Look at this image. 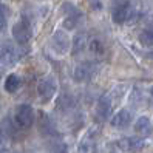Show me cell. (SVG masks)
Instances as JSON below:
<instances>
[{
	"label": "cell",
	"instance_id": "9c48e42d",
	"mask_svg": "<svg viewBox=\"0 0 153 153\" xmlns=\"http://www.w3.org/2000/svg\"><path fill=\"white\" fill-rule=\"evenodd\" d=\"M110 124H111V127L119 128V130L127 128L128 125L131 124V113H130L127 108H122V110H119V111L111 118Z\"/></svg>",
	"mask_w": 153,
	"mask_h": 153
},
{
	"label": "cell",
	"instance_id": "ba28073f",
	"mask_svg": "<svg viewBox=\"0 0 153 153\" xmlns=\"http://www.w3.org/2000/svg\"><path fill=\"white\" fill-rule=\"evenodd\" d=\"M94 74V65L91 62H84L74 68L73 71V79L76 82H84V80H88Z\"/></svg>",
	"mask_w": 153,
	"mask_h": 153
},
{
	"label": "cell",
	"instance_id": "d6986e66",
	"mask_svg": "<svg viewBox=\"0 0 153 153\" xmlns=\"http://www.w3.org/2000/svg\"><path fill=\"white\" fill-rule=\"evenodd\" d=\"M130 101H131V104H134V105H139V104L142 102V94H141V90H139V88H134V90H133Z\"/></svg>",
	"mask_w": 153,
	"mask_h": 153
},
{
	"label": "cell",
	"instance_id": "30bf717a",
	"mask_svg": "<svg viewBox=\"0 0 153 153\" xmlns=\"http://www.w3.org/2000/svg\"><path fill=\"white\" fill-rule=\"evenodd\" d=\"M134 131L142 138H150L153 134V124L147 116H141L138 121L134 122Z\"/></svg>",
	"mask_w": 153,
	"mask_h": 153
},
{
	"label": "cell",
	"instance_id": "44dd1931",
	"mask_svg": "<svg viewBox=\"0 0 153 153\" xmlns=\"http://www.w3.org/2000/svg\"><path fill=\"white\" fill-rule=\"evenodd\" d=\"M150 96H152V107H153V88H152V93H150Z\"/></svg>",
	"mask_w": 153,
	"mask_h": 153
},
{
	"label": "cell",
	"instance_id": "9a60e30c",
	"mask_svg": "<svg viewBox=\"0 0 153 153\" xmlns=\"http://www.w3.org/2000/svg\"><path fill=\"white\" fill-rule=\"evenodd\" d=\"M88 48H90V53L96 57H102L105 54V45L104 42L99 39V37H93L91 40L88 42Z\"/></svg>",
	"mask_w": 153,
	"mask_h": 153
},
{
	"label": "cell",
	"instance_id": "7a4b0ae2",
	"mask_svg": "<svg viewBox=\"0 0 153 153\" xmlns=\"http://www.w3.org/2000/svg\"><path fill=\"white\" fill-rule=\"evenodd\" d=\"M13 37L20 47L28 45L31 42V39H33V28H31L30 22L22 19L17 23H14V26H13Z\"/></svg>",
	"mask_w": 153,
	"mask_h": 153
},
{
	"label": "cell",
	"instance_id": "7c38bea8",
	"mask_svg": "<svg viewBox=\"0 0 153 153\" xmlns=\"http://www.w3.org/2000/svg\"><path fill=\"white\" fill-rule=\"evenodd\" d=\"M20 87H22V79L17 76V74L11 73V74H8V76L5 77L3 88H5L6 93H16Z\"/></svg>",
	"mask_w": 153,
	"mask_h": 153
},
{
	"label": "cell",
	"instance_id": "e0dca14e",
	"mask_svg": "<svg viewBox=\"0 0 153 153\" xmlns=\"http://www.w3.org/2000/svg\"><path fill=\"white\" fill-rule=\"evenodd\" d=\"M71 104H73V101H71V96L62 94V96L59 97V101H57V108H60V110L71 108Z\"/></svg>",
	"mask_w": 153,
	"mask_h": 153
},
{
	"label": "cell",
	"instance_id": "ac0fdd59",
	"mask_svg": "<svg viewBox=\"0 0 153 153\" xmlns=\"http://www.w3.org/2000/svg\"><path fill=\"white\" fill-rule=\"evenodd\" d=\"M6 8L0 6V33H5L8 28V16H6Z\"/></svg>",
	"mask_w": 153,
	"mask_h": 153
},
{
	"label": "cell",
	"instance_id": "277c9868",
	"mask_svg": "<svg viewBox=\"0 0 153 153\" xmlns=\"http://www.w3.org/2000/svg\"><path fill=\"white\" fill-rule=\"evenodd\" d=\"M51 47L57 54H67V53L71 50V40L68 37V34L65 31H54L51 37Z\"/></svg>",
	"mask_w": 153,
	"mask_h": 153
},
{
	"label": "cell",
	"instance_id": "3957f363",
	"mask_svg": "<svg viewBox=\"0 0 153 153\" xmlns=\"http://www.w3.org/2000/svg\"><path fill=\"white\" fill-rule=\"evenodd\" d=\"M56 91H57V84H56V79L53 76L43 77L37 84V94H39L42 102H50L54 97Z\"/></svg>",
	"mask_w": 153,
	"mask_h": 153
},
{
	"label": "cell",
	"instance_id": "6da1fadb",
	"mask_svg": "<svg viewBox=\"0 0 153 153\" xmlns=\"http://www.w3.org/2000/svg\"><path fill=\"white\" fill-rule=\"evenodd\" d=\"M34 110L33 107L28 105V104H22L16 108L14 111V119L13 122L16 124V127L19 130H28L34 125Z\"/></svg>",
	"mask_w": 153,
	"mask_h": 153
},
{
	"label": "cell",
	"instance_id": "5b68a950",
	"mask_svg": "<svg viewBox=\"0 0 153 153\" xmlns=\"http://www.w3.org/2000/svg\"><path fill=\"white\" fill-rule=\"evenodd\" d=\"M116 146L125 153H136L146 147V141L142 138H122L116 142Z\"/></svg>",
	"mask_w": 153,
	"mask_h": 153
},
{
	"label": "cell",
	"instance_id": "8fae6325",
	"mask_svg": "<svg viewBox=\"0 0 153 153\" xmlns=\"http://www.w3.org/2000/svg\"><path fill=\"white\" fill-rule=\"evenodd\" d=\"M85 47H88V43H87V34L85 33L74 34L73 40H71V54H73V56H79L80 53H84Z\"/></svg>",
	"mask_w": 153,
	"mask_h": 153
},
{
	"label": "cell",
	"instance_id": "5bb4252c",
	"mask_svg": "<svg viewBox=\"0 0 153 153\" xmlns=\"http://www.w3.org/2000/svg\"><path fill=\"white\" fill-rule=\"evenodd\" d=\"M82 19H84V16H82V13H80L79 10L74 11V13H71V14H68V16L65 17V20H64V28L68 30V31L76 30L77 25L82 22Z\"/></svg>",
	"mask_w": 153,
	"mask_h": 153
},
{
	"label": "cell",
	"instance_id": "52a82bcc",
	"mask_svg": "<svg viewBox=\"0 0 153 153\" xmlns=\"http://www.w3.org/2000/svg\"><path fill=\"white\" fill-rule=\"evenodd\" d=\"M111 110H113V102L110 96H101L99 101L96 104V116L101 121H107L111 114Z\"/></svg>",
	"mask_w": 153,
	"mask_h": 153
},
{
	"label": "cell",
	"instance_id": "8992f818",
	"mask_svg": "<svg viewBox=\"0 0 153 153\" xmlns=\"http://www.w3.org/2000/svg\"><path fill=\"white\" fill-rule=\"evenodd\" d=\"M17 60V51L11 43H2L0 45V65L11 67Z\"/></svg>",
	"mask_w": 153,
	"mask_h": 153
},
{
	"label": "cell",
	"instance_id": "7402d4cb",
	"mask_svg": "<svg viewBox=\"0 0 153 153\" xmlns=\"http://www.w3.org/2000/svg\"><path fill=\"white\" fill-rule=\"evenodd\" d=\"M0 153H8V152H5V150H0Z\"/></svg>",
	"mask_w": 153,
	"mask_h": 153
},
{
	"label": "cell",
	"instance_id": "ffe728a7",
	"mask_svg": "<svg viewBox=\"0 0 153 153\" xmlns=\"http://www.w3.org/2000/svg\"><path fill=\"white\" fill-rule=\"evenodd\" d=\"M8 138H10V136H8V133L0 128V147H3L5 144L8 142Z\"/></svg>",
	"mask_w": 153,
	"mask_h": 153
},
{
	"label": "cell",
	"instance_id": "2e32d148",
	"mask_svg": "<svg viewBox=\"0 0 153 153\" xmlns=\"http://www.w3.org/2000/svg\"><path fill=\"white\" fill-rule=\"evenodd\" d=\"M139 42L142 47H153V28H146L139 34Z\"/></svg>",
	"mask_w": 153,
	"mask_h": 153
},
{
	"label": "cell",
	"instance_id": "4fadbf2b",
	"mask_svg": "<svg viewBox=\"0 0 153 153\" xmlns=\"http://www.w3.org/2000/svg\"><path fill=\"white\" fill-rule=\"evenodd\" d=\"M37 124H39V130L43 134H54L56 133L54 125H53V122L50 121V118L43 111H39V121H37Z\"/></svg>",
	"mask_w": 153,
	"mask_h": 153
}]
</instances>
